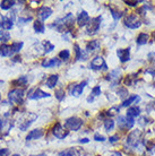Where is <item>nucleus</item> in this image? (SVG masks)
<instances>
[{"label": "nucleus", "instance_id": "1", "mask_svg": "<svg viewBox=\"0 0 155 156\" xmlns=\"http://www.w3.org/2000/svg\"><path fill=\"white\" fill-rule=\"evenodd\" d=\"M81 126H83V120L77 117L68 118L65 122V128L67 130H73V131H77Z\"/></svg>", "mask_w": 155, "mask_h": 156}, {"label": "nucleus", "instance_id": "2", "mask_svg": "<svg viewBox=\"0 0 155 156\" xmlns=\"http://www.w3.org/2000/svg\"><path fill=\"white\" fill-rule=\"evenodd\" d=\"M101 22L102 16H97V17L92 18V20H89L88 24L86 25L87 34H95V33H97V31L100 30V26H101Z\"/></svg>", "mask_w": 155, "mask_h": 156}, {"label": "nucleus", "instance_id": "3", "mask_svg": "<svg viewBox=\"0 0 155 156\" xmlns=\"http://www.w3.org/2000/svg\"><path fill=\"white\" fill-rule=\"evenodd\" d=\"M24 96V90L20 88H14L8 93V100L14 104H20Z\"/></svg>", "mask_w": 155, "mask_h": 156}, {"label": "nucleus", "instance_id": "4", "mask_svg": "<svg viewBox=\"0 0 155 156\" xmlns=\"http://www.w3.org/2000/svg\"><path fill=\"white\" fill-rule=\"evenodd\" d=\"M36 118H38V115L35 113H27L26 115H24L22 121L20 122V129L22 131H25L36 120Z\"/></svg>", "mask_w": 155, "mask_h": 156}, {"label": "nucleus", "instance_id": "5", "mask_svg": "<svg viewBox=\"0 0 155 156\" xmlns=\"http://www.w3.org/2000/svg\"><path fill=\"white\" fill-rule=\"evenodd\" d=\"M91 68L92 69H95V70H106L108 69V66H106V62L105 60L103 59V57L101 55H97L95 58L92 60L91 62Z\"/></svg>", "mask_w": 155, "mask_h": 156}, {"label": "nucleus", "instance_id": "6", "mask_svg": "<svg viewBox=\"0 0 155 156\" xmlns=\"http://www.w3.org/2000/svg\"><path fill=\"white\" fill-rule=\"evenodd\" d=\"M124 25L128 28H132V30H136V28L140 27L142 25V22L138 20V17L136 15H129L124 18Z\"/></svg>", "mask_w": 155, "mask_h": 156}, {"label": "nucleus", "instance_id": "7", "mask_svg": "<svg viewBox=\"0 0 155 156\" xmlns=\"http://www.w3.org/2000/svg\"><path fill=\"white\" fill-rule=\"evenodd\" d=\"M52 133H53L58 139H63V138H66V137L68 136L69 130H67L66 128H63L60 123H56V125L53 126V128H52Z\"/></svg>", "mask_w": 155, "mask_h": 156}, {"label": "nucleus", "instance_id": "8", "mask_svg": "<svg viewBox=\"0 0 155 156\" xmlns=\"http://www.w3.org/2000/svg\"><path fill=\"white\" fill-rule=\"evenodd\" d=\"M135 125V121L134 119L130 117H119V120H118V126L120 128L124 129H132Z\"/></svg>", "mask_w": 155, "mask_h": 156}, {"label": "nucleus", "instance_id": "9", "mask_svg": "<svg viewBox=\"0 0 155 156\" xmlns=\"http://www.w3.org/2000/svg\"><path fill=\"white\" fill-rule=\"evenodd\" d=\"M139 139H140V131L139 130H134V131H132V133H129L128 138H127V143H128V145L135 147V146L138 145Z\"/></svg>", "mask_w": 155, "mask_h": 156}, {"label": "nucleus", "instance_id": "10", "mask_svg": "<svg viewBox=\"0 0 155 156\" xmlns=\"http://www.w3.org/2000/svg\"><path fill=\"white\" fill-rule=\"evenodd\" d=\"M13 18L10 17H2L1 20H0V28L2 31H9L12 30L13 26H14V22H13Z\"/></svg>", "mask_w": 155, "mask_h": 156}, {"label": "nucleus", "instance_id": "11", "mask_svg": "<svg viewBox=\"0 0 155 156\" xmlns=\"http://www.w3.org/2000/svg\"><path fill=\"white\" fill-rule=\"evenodd\" d=\"M117 55L119 57L121 62H127L130 59V49H118L117 50Z\"/></svg>", "mask_w": 155, "mask_h": 156}, {"label": "nucleus", "instance_id": "12", "mask_svg": "<svg viewBox=\"0 0 155 156\" xmlns=\"http://www.w3.org/2000/svg\"><path fill=\"white\" fill-rule=\"evenodd\" d=\"M87 85V82H81V84H78V85H75L74 87L71 86L70 87V93L71 95H75V96H79L81 93H83V90L85 88V86Z\"/></svg>", "mask_w": 155, "mask_h": 156}, {"label": "nucleus", "instance_id": "13", "mask_svg": "<svg viewBox=\"0 0 155 156\" xmlns=\"http://www.w3.org/2000/svg\"><path fill=\"white\" fill-rule=\"evenodd\" d=\"M61 65V61L59 58H52V59H44L42 61V67L44 68H51V67H59Z\"/></svg>", "mask_w": 155, "mask_h": 156}, {"label": "nucleus", "instance_id": "14", "mask_svg": "<svg viewBox=\"0 0 155 156\" xmlns=\"http://www.w3.org/2000/svg\"><path fill=\"white\" fill-rule=\"evenodd\" d=\"M39 16L40 18L42 20H47L51 15H52V9L50 7H47V6H44V7H41L39 9Z\"/></svg>", "mask_w": 155, "mask_h": 156}, {"label": "nucleus", "instance_id": "15", "mask_svg": "<svg viewBox=\"0 0 155 156\" xmlns=\"http://www.w3.org/2000/svg\"><path fill=\"white\" fill-rule=\"evenodd\" d=\"M89 16L88 14L85 12V10H83V12L79 14V16L77 17V24L81 26V27H83V26H86L87 24H88L89 22Z\"/></svg>", "mask_w": 155, "mask_h": 156}, {"label": "nucleus", "instance_id": "16", "mask_svg": "<svg viewBox=\"0 0 155 156\" xmlns=\"http://www.w3.org/2000/svg\"><path fill=\"white\" fill-rule=\"evenodd\" d=\"M43 136V131L42 129H34V130H31L28 135L26 136V140H34V139H39Z\"/></svg>", "mask_w": 155, "mask_h": 156}, {"label": "nucleus", "instance_id": "17", "mask_svg": "<svg viewBox=\"0 0 155 156\" xmlns=\"http://www.w3.org/2000/svg\"><path fill=\"white\" fill-rule=\"evenodd\" d=\"M49 96H50L49 93H45V92H43L42 90L38 88V90H35L34 92L32 93V95H30V98H31V100H40V98H49Z\"/></svg>", "mask_w": 155, "mask_h": 156}, {"label": "nucleus", "instance_id": "18", "mask_svg": "<svg viewBox=\"0 0 155 156\" xmlns=\"http://www.w3.org/2000/svg\"><path fill=\"white\" fill-rule=\"evenodd\" d=\"M100 45H101V43H100V41L99 40H92L91 42L87 43V45H86V49H87V51H95L97 50L99 48H100Z\"/></svg>", "mask_w": 155, "mask_h": 156}, {"label": "nucleus", "instance_id": "19", "mask_svg": "<svg viewBox=\"0 0 155 156\" xmlns=\"http://www.w3.org/2000/svg\"><path fill=\"white\" fill-rule=\"evenodd\" d=\"M140 113V110L138 106H132V108H129L128 110H127V117H130V118H136L138 117Z\"/></svg>", "mask_w": 155, "mask_h": 156}, {"label": "nucleus", "instance_id": "20", "mask_svg": "<svg viewBox=\"0 0 155 156\" xmlns=\"http://www.w3.org/2000/svg\"><path fill=\"white\" fill-rule=\"evenodd\" d=\"M58 78H59L58 75H51L50 77L47 79L48 87H49V88H53L54 86L57 85V83H58Z\"/></svg>", "mask_w": 155, "mask_h": 156}, {"label": "nucleus", "instance_id": "21", "mask_svg": "<svg viewBox=\"0 0 155 156\" xmlns=\"http://www.w3.org/2000/svg\"><path fill=\"white\" fill-rule=\"evenodd\" d=\"M139 101H140V98L138 96V95H132V96H130L129 98H127L126 101H124V103H122V105L121 106L126 108V106H129L130 104H132L134 102L137 103V102H139Z\"/></svg>", "mask_w": 155, "mask_h": 156}, {"label": "nucleus", "instance_id": "22", "mask_svg": "<svg viewBox=\"0 0 155 156\" xmlns=\"http://www.w3.org/2000/svg\"><path fill=\"white\" fill-rule=\"evenodd\" d=\"M15 4L16 2L14 0H2L0 2V7H1V9H4V10H8V9H10Z\"/></svg>", "mask_w": 155, "mask_h": 156}, {"label": "nucleus", "instance_id": "23", "mask_svg": "<svg viewBox=\"0 0 155 156\" xmlns=\"http://www.w3.org/2000/svg\"><path fill=\"white\" fill-rule=\"evenodd\" d=\"M148 41V35L146 33H140L139 35L137 36V40H136V43L139 44V45H144L146 44Z\"/></svg>", "mask_w": 155, "mask_h": 156}, {"label": "nucleus", "instance_id": "24", "mask_svg": "<svg viewBox=\"0 0 155 156\" xmlns=\"http://www.w3.org/2000/svg\"><path fill=\"white\" fill-rule=\"evenodd\" d=\"M0 50H1V55H2V57H10V55H13L12 48H10V45L4 44L2 47L0 48Z\"/></svg>", "mask_w": 155, "mask_h": 156}, {"label": "nucleus", "instance_id": "25", "mask_svg": "<svg viewBox=\"0 0 155 156\" xmlns=\"http://www.w3.org/2000/svg\"><path fill=\"white\" fill-rule=\"evenodd\" d=\"M34 30H35L36 33H43L44 30H45V26H44L43 22H41V20H35L34 22Z\"/></svg>", "mask_w": 155, "mask_h": 156}, {"label": "nucleus", "instance_id": "26", "mask_svg": "<svg viewBox=\"0 0 155 156\" xmlns=\"http://www.w3.org/2000/svg\"><path fill=\"white\" fill-rule=\"evenodd\" d=\"M24 43L23 42H14L10 45V48H12V52L13 53H16V52H20V50H22V48H23Z\"/></svg>", "mask_w": 155, "mask_h": 156}, {"label": "nucleus", "instance_id": "27", "mask_svg": "<svg viewBox=\"0 0 155 156\" xmlns=\"http://www.w3.org/2000/svg\"><path fill=\"white\" fill-rule=\"evenodd\" d=\"M104 129L106 131H111L114 129V121L112 119H106L104 121Z\"/></svg>", "mask_w": 155, "mask_h": 156}, {"label": "nucleus", "instance_id": "28", "mask_svg": "<svg viewBox=\"0 0 155 156\" xmlns=\"http://www.w3.org/2000/svg\"><path fill=\"white\" fill-rule=\"evenodd\" d=\"M59 58L63 60V61H67L68 59L70 58V52L68 50H62L59 52Z\"/></svg>", "mask_w": 155, "mask_h": 156}, {"label": "nucleus", "instance_id": "29", "mask_svg": "<svg viewBox=\"0 0 155 156\" xmlns=\"http://www.w3.org/2000/svg\"><path fill=\"white\" fill-rule=\"evenodd\" d=\"M9 40H10V34L7 31H0V41L7 42Z\"/></svg>", "mask_w": 155, "mask_h": 156}, {"label": "nucleus", "instance_id": "30", "mask_svg": "<svg viewBox=\"0 0 155 156\" xmlns=\"http://www.w3.org/2000/svg\"><path fill=\"white\" fill-rule=\"evenodd\" d=\"M74 50H75V52H76V60H81V58H83V51L81 50V48L78 47L77 44H75L74 45Z\"/></svg>", "mask_w": 155, "mask_h": 156}, {"label": "nucleus", "instance_id": "31", "mask_svg": "<svg viewBox=\"0 0 155 156\" xmlns=\"http://www.w3.org/2000/svg\"><path fill=\"white\" fill-rule=\"evenodd\" d=\"M118 95H119V98L124 100V98L128 96V90H126V88H124V87H120V88L118 90Z\"/></svg>", "mask_w": 155, "mask_h": 156}, {"label": "nucleus", "instance_id": "32", "mask_svg": "<svg viewBox=\"0 0 155 156\" xmlns=\"http://www.w3.org/2000/svg\"><path fill=\"white\" fill-rule=\"evenodd\" d=\"M53 49H54V45L51 44L49 41H47V42L44 43V53H50Z\"/></svg>", "mask_w": 155, "mask_h": 156}, {"label": "nucleus", "instance_id": "33", "mask_svg": "<svg viewBox=\"0 0 155 156\" xmlns=\"http://www.w3.org/2000/svg\"><path fill=\"white\" fill-rule=\"evenodd\" d=\"M59 156H76V153L74 152V149H68V151H65V152H61L59 154Z\"/></svg>", "mask_w": 155, "mask_h": 156}, {"label": "nucleus", "instance_id": "34", "mask_svg": "<svg viewBox=\"0 0 155 156\" xmlns=\"http://www.w3.org/2000/svg\"><path fill=\"white\" fill-rule=\"evenodd\" d=\"M56 98H58L59 101H62L65 98V92H63V90H56Z\"/></svg>", "mask_w": 155, "mask_h": 156}, {"label": "nucleus", "instance_id": "35", "mask_svg": "<svg viewBox=\"0 0 155 156\" xmlns=\"http://www.w3.org/2000/svg\"><path fill=\"white\" fill-rule=\"evenodd\" d=\"M101 94V87L100 86H95L93 90H92V94L91 95H93V96H99Z\"/></svg>", "mask_w": 155, "mask_h": 156}, {"label": "nucleus", "instance_id": "36", "mask_svg": "<svg viewBox=\"0 0 155 156\" xmlns=\"http://www.w3.org/2000/svg\"><path fill=\"white\" fill-rule=\"evenodd\" d=\"M111 15L113 16L114 20H118L119 18H121L122 14H121V12H116V10H112V9H111Z\"/></svg>", "mask_w": 155, "mask_h": 156}, {"label": "nucleus", "instance_id": "37", "mask_svg": "<svg viewBox=\"0 0 155 156\" xmlns=\"http://www.w3.org/2000/svg\"><path fill=\"white\" fill-rule=\"evenodd\" d=\"M26 82H27V78L25 77V76H22V77L18 78V79H17L16 82H14V83H15V84H16V83H17V84H22V85H26Z\"/></svg>", "mask_w": 155, "mask_h": 156}, {"label": "nucleus", "instance_id": "38", "mask_svg": "<svg viewBox=\"0 0 155 156\" xmlns=\"http://www.w3.org/2000/svg\"><path fill=\"white\" fill-rule=\"evenodd\" d=\"M9 154H10L9 149H7V148L0 149V156H9Z\"/></svg>", "mask_w": 155, "mask_h": 156}, {"label": "nucleus", "instance_id": "39", "mask_svg": "<svg viewBox=\"0 0 155 156\" xmlns=\"http://www.w3.org/2000/svg\"><path fill=\"white\" fill-rule=\"evenodd\" d=\"M94 139L97 141H104L105 140L104 137L101 136V135H99V133H95V135H94Z\"/></svg>", "mask_w": 155, "mask_h": 156}, {"label": "nucleus", "instance_id": "40", "mask_svg": "<svg viewBox=\"0 0 155 156\" xmlns=\"http://www.w3.org/2000/svg\"><path fill=\"white\" fill-rule=\"evenodd\" d=\"M118 140H119V137L118 136H112L109 138V141H110V143H116V141H118Z\"/></svg>", "mask_w": 155, "mask_h": 156}, {"label": "nucleus", "instance_id": "41", "mask_svg": "<svg viewBox=\"0 0 155 156\" xmlns=\"http://www.w3.org/2000/svg\"><path fill=\"white\" fill-rule=\"evenodd\" d=\"M124 2L128 5V6H137V4H138L139 1H124Z\"/></svg>", "mask_w": 155, "mask_h": 156}, {"label": "nucleus", "instance_id": "42", "mask_svg": "<svg viewBox=\"0 0 155 156\" xmlns=\"http://www.w3.org/2000/svg\"><path fill=\"white\" fill-rule=\"evenodd\" d=\"M114 111H118V109H116V108H113V109L109 110L108 111V114L109 115H113V114H116L117 112H114Z\"/></svg>", "mask_w": 155, "mask_h": 156}, {"label": "nucleus", "instance_id": "43", "mask_svg": "<svg viewBox=\"0 0 155 156\" xmlns=\"http://www.w3.org/2000/svg\"><path fill=\"white\" fill-rule=\"evenodd\" d=\"M110 156H122L119 152H113L110 154Z\"/></svg>", "mask_w": 155, "mask_h": 156}, {"label": "nucleus", "instance_id": "44", "mask_svg": "<svg viewBox=\"0 0 155 156\" xmlns=\"http://www.w3.org/2000/svg\"><path fill=\"white\" fill-rule=\"evenodd\" d=\"M88 139H87V138H84V139H81V140H79V143H88Z\"/></svg>", "mask_w": 155, "mask_h": 156}, {"label": "nucleus", "instance_id": "45", "mask_svg": "<svg viewBox=\"0 0 155 156\" xmlns=\"http://www.w3.org/2000/svg\"><path fill=\"white\" fill-rule=\"evenodd\" d=\"M2 127H4V121L0 120V133H1V130H2Z\"/></svg>", "mask_w": 155, "mask_h": 156}, {"label": "nucleus", "instance_id": "46", "mask_svg": "<svg viewBox=\"0 0 155 156\" xmlns=\"http://www.w3.org/2000/svg\"><path fill=\"white\" fill-rule=\"evenodd\" d=\"M31 156H47V154H38V155H31Z\"/></svg>", "mask_w": 155, "mask_h": 156}, {"label": "nucleus", "instance_id": "47", "mask_svg": "<svg viewBox=\"0 0 155 156\" xmlns=\"http://www.w3.org/2000/svg\"><path fill=\"white\" fill-rule=\"evenodd\" d=\"M13 156H20V155H18V154H14Z\"/></svg>", "mask_w": 155, "mask_h": 156}, {"label": "nucleus", "instance_id": "48", "mask_svg": "<svg viewBox=\"0 0 155 156\" xmlns=\"http://www.w3.org/2000/svg\"><path fill=\"white\" fill-rule=\"evenodd\" d=\"M0 101H1V94H0Z\"/></svg>", "mask_w": 155, "mask_h": 156}, {"label": "nucleus", "instance_id": "49", "mask_svg": "<svg viewBox=\"0 0 155 156\" xmlns=\"http://www.w3.org/2000/svg\"><path fill=\"white\" fill-rule=\"evenodd\" d=\"M153 149H154V152H155V145H154V148H153Z\"/></svg>", "mask_w": 155, "mask_h": 156}, {"label": "nucleus", "instance_id": "50", "mask_svg": "<svg viewBox=\"0 0 155 156\" xmlns=\"http://www.w3.org/2000/svg\"><path fill=\"white\" fill-rule=\"evenodd\" d=\"M0 55H1V50H0Z\"/></svg>", "mask_w": 155, "mask_h": 156}]
</instances>
